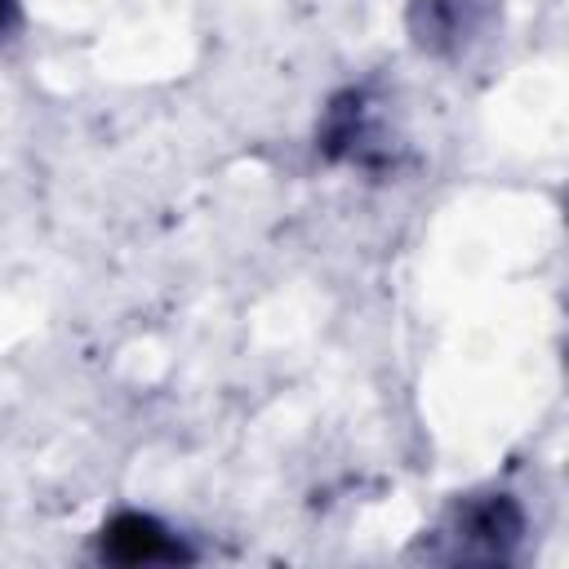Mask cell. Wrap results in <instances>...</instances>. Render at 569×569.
<instances>
[{
  "instance_id": "cell-1",
  "label": "cell",
  "mask_w": 569,
  "mask_h": 569,
  "mask_svg": "<svg viewBox=\"0 0 569 569\" xmlns=\"http://www.w3.org/2000/svg\"><path fill=\"white\" fill-rule=\"evenodd\" d=\"M525 529H529V520H525V507L516 502V493H507V489L467 493L445 511V520L431 529V538H422V556L445 560V565H507V560H516Z\"/></svg>"
},
{
  "instance_id": "cell-2",
  "label": "cell",
  "mask_w": 569,
  "mask_h": 569,
  "mask_svg": "<svg viewBox=\"0 0 569 569\" xmlns=\"http://www.w3.org/2000/svg\"><path fill=\"white\" fill-rule=\"evenodd\" d=\"M316 147L325 160L356 164L369 173L396 164V138L387 133L382 102L369 89H342L338 98H329L320 129H316Z\"/></svg>"
},
{
  "instance_id": "cell-3",
  "label": "cell",
  "mask_w": 569,
  "mask_h": 569,
  "mask_svg": "<svg viewBox=\"0 0 569 569\" xmlns=\"http://www.w3.org/2000/svg\"><path fill=\"white\" fill-rule=\"evenodd\" d=\"M498 0H409L405 31L418 53L453 62L467 58L493 27Z\"/></svg>"
},
{
  "instance_id": "cell-4",
  "label": "cell",
  "mask_w": 569,
  "mask_h": 569,
  "mask_svg": "<svg viewBox=\"0 0 569 569\" xmlns=\"http://www.w3.org/2000/svg\"><path fill=\"white\" fill-rule=\"evenodd\" d=\"M98 551L102 560L116 565H178V560H196V551L156 516L147 511H116L102 533H98Z\"/></svg>"
},
{
  "instance_id": "cell-5",
  "label": "cell",
  "mask_w": 569,
  "mask_h": 569,
  "mask_svg": "<svg viewBox=\"0 0 569 569\" xmlns=\"http://www.w3.org/2000/svg\"><path fill=\"white\" fill-rule=\"evenodd\" d=\"M13 9H18V0H0V36L13 27Z\"/></svg>"
}]
</instances>
